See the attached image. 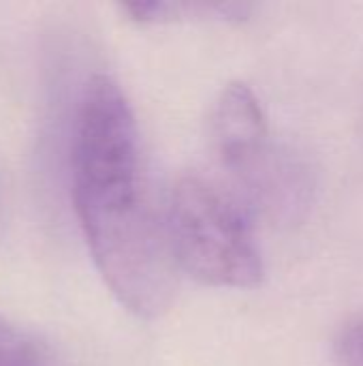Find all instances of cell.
I'll list each match as a JSON object with an SVG mask.
<instances>
[{"label":"cell","instance_id":"5b68a950","mask_svg":"<svg viewBox=\"0 0 363 366\" xmlns=\"http://www.w3.org/2000/svg\"><path fill=\"white\" fill-rule=\"evenodd\" d=\"M0 366H47L39 345L0 317Z\"/></svg>","mask_w":363,"mask_h":366},{"label":"cell","instance_id":"8992f818","mask_svg":"<svg viewBox=\"0 0 363 366\" xmlns=\"http://www.w3.org/2000/svg\"><path fill=\"white\" fill-rule=\"evenodd\" d=\"M338 352L342 366H363V320L344 328Z\"/></svg>","mask_w":363,"mask_h":366},{"label":"cell","instance_id":"7a4b0ae2","mask_svg":"<svg viewBox=\"0 0 363 366\" xmlns=\"http://www.w3.org/2000/svg\"><path fill=\"white\" fill-rule=\"evenodd\" d=\"M169 247L184 272L212 287L250 290L263 281V262L242 212L212 182L182 178L167 208Z\"/></svg>","mask_w":363,"mask_h":366},{"label":"cell","instance_id":"6da1fadb","mask_svg":"<svg viewBox=\"0 0 363 366\" xmlns=\"http://www.w3.org/2000/svg\"><path fill=\"white\" fill-rule=\"evenodd\" d=\"M73 204L92 259L122 307L158 317L175 294L167 221L145 187L131 105L107 75L81 90L71 146Z\"/></svg>","mask_w":363,"mask_h":366},{"label":"cell","instance_id":"3957f363","mask_svg":"<svg viewBox=\"0 0 363 366\" xmlns=\"http://www.w3.org/2000/svg\"><path fill=\"white\" fill-rule=\"evenodd\" d=\"M265 142L263 109L246 84H229L210 112V144L227 167H246Z\"/></svg>","mask_w":363,"mask_h":366},{"label":"cell","instance_id":"277c9868","mask_svg":"<svg viewBox=\"0 0 363 366\" xmlns=\"http://www.w3.org/2000/svg\"><path fill=\"white\" fill-rule=\"evenodd\" d=\"M124 11L143 24H160V21H178V19H195V17H225L240 19L250 6L237 2H163V0H133L122 4Z\"/></svg>","mask_w":363,"mask_h":366}]
</instances>
